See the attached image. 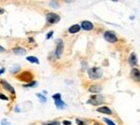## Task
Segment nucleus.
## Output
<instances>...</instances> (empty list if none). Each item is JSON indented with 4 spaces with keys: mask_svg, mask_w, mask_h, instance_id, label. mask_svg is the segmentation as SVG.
Wrapping results in <instances>:
<instances>
[{
    "mask_svg": "<svg viewBox=\"0 0 140 125\" xmlns=\"http://www.w3.org/2000/svg\"><path fill=\"white\" fill-rule=\"evenodd\" d=\"M0 99H3V100H8L9 98H8L7 96H4L3 94H1V93H0Z\"/></svg>",
    "mask_w": 140,
    "mask_h": 125,
    "instance_id": "nucleus-22",
    "label": "nucleus"
},
{
    "mask_svg": "<svg viewBox=\"0 0 140 125\" xmlns=\"http://www.w3.org/2000/svg\"><path fill=\"white\" fill-rule=\"evenodd\" d=\"M52 35H53V31H50L49 34H48V36H46V39H50V38H51Z\"/></svg>",
    "mask_w": 140,
    "mask_h": 125,
    "instance_id": "nucleus-26",
    "label": "nucleus"
},
{
    "mask_svg": "<svg viewBox=\"0 0 140 125\" xmlns=\"http://www.w3.org/2000/svg\"><path fill=\"white\" fill-rule=\"evenodd\" d=\"M88 76L91 79L93 80H97V79H100L102 76V71L100 68H97V67H93V68H89L88 69Z\"/></svg>",
    "mask_w": 140,
    "mask_h": 125,
    "instance_id": "nucleus-1",
    "label": "nucleus"
},
{
    "mask_svg": "<svg viewBox=\"0 0 140 125\" xmlns=\"http://www.w3.org/2000/svg\"><path fill=\"white\" fill-rule=\"evenodd\" d=\"M27 61H28L29 63H34V64H39V61H38V58H37V57H35V56H28V57H27Z\"/></svg>",
    "mask_w": 140,
    "mask_h": 125,
    "instance_id": "nucleus-16",
    "label": "nucleus"
},
{
    "mask_svg": "<svg viewBox=\"0 0 140 125\" xmlns=\"http://www.w3.org/2000/svg\"><path fill=\"white\" fill-rule=\"evenodd\" d=\"M81 28L88 31V30H92L94 28V25H93V23L89 22V21H83L81 23Z\"/></svg>",
    "mask_w": 140,
    "mask_h": 125,
    "instance_id": "nucleus-8",
    "label": "nucleus"
},
{
    "mask_svg": "<svg viewBox=\"0 0 140 125\" xmlns=\"http://www.w3.org/2000/svg\"><path fill=\"white\" fill-rule=\"evenodd\" d=\"M81 29V25H78V24H75V25H72L70 28L68 29V31L70 32V34H76V32H79Z\"/></svg>",
    "mask_w": 140,
    "mask_h": 125,
    "instance_id": "nucleus-13",
    "label": "nucleus"
},
{
    "mask_svg": "<svg viewBox=\"0 0 140 125\" xmlns=\"http://www.w3.org/2000/svg\"><path fill=\"white\" fill-rule=\"evenodd\" d=\"M51 6H54V7H58V3H57V2H51Z\"/></svg>",
    "mask_w": 140,
    "mask_h": 125,
    "instance_id": "nucleus-27",
    "label": "nucleus"
},
{
    "mask_svg": "<svg viewBox=\"0 0 140 125\" xmlns=\"http://www.w3.org/2000/svg\"><path fill=\"white\" fill-rule=\"evenodd\" d=\"M103 38H105L109 43H115L117 41V37L115 35V32L111 31V30H108L103 34Z\"/></svg>",
    "mask_w": 140,
    "mask_h": 125,
    "instance_id": "nucleus-2",
    "label": "nucleus"
},
{
    "mask_svg": "<svg viewBox=\"0 0 140 125\" xmlns=\"http://www.w3.org/2000/svg\"><path fill=\"white\" fill-rule=\"evenodd\" d=\"M102 101H103V97L101 95H93L91 98L87 100V104L97 106V105H100Z\"/></svg>",
    "mask_w": 140,
    "mask_h": 125,
    "instance_id": "nucleus-3",
    "label": "nucleus"
},
{
    "mask_svg": "<svg viewBox=\"0 0 140 125\" xmlns=\"http://www.w3.org/2000/svg\"><path fill=\"white\" fill-rule=\"evenodd\" d=\"M103 121H105V123H106L107 125H116V124H114V123H113V121H111V120L107 119V118L103 119Z\"/></svg>",
    "mask_w": 140,
    "mask_h": 125,
    "instance_id": "nucleus-18",
    "label": "nucleus"
},
{
    "mask_svg": "<svg viewBox=\"0 0 140 125\" xmlns=\"http://www.w3.org/2000/svg\"><path fill=\"white\" fill-rule=\"evenodd\" d=\"M76 123L79 125H86V122H83L82 120H80V119H76Z\"/></svg>",
    "mask_w": 140,
    "mask_h": 125,
    "instance_id": "nucleus-21",
    "label": "nucleus"
},
{
    "mask_svg": "<svg viewBox=\"0 0 140 125\" xmlns=\"http://www.w3.org/2000/svg\"><path fill=\"white\" fill-rule=\"evenodd\" d=\"M31 78H33L31 73L27 72V71L21 73L20 76H17V79H19V80H22V81H31Z\"/></svg>",
    "mask_w": 140,
    "mask_h": 125,
    "instance_id": "nucleus-9",
    "label": "nucleus"
},
{
    "mask_svg": "<svg viewBox=\"0 0 140 125\" xmlns=\"http://www.w3.org/2000/svg\"><path fill=\"white\" fill-rule=\"evenodd\" d=\"M88 91L92 92V93H99L101 91V86L99 85H92L91 87H88Z\"/></svg>",
    "mask_w": 140,
    "mask_h": 125,
    "instance_id": "nucleus-15",
    "label": "nucleus"
},
{
    "mask_svg": "<svg viewBox=\"0 0 140 125\" xmlns=\"http://www.w3.org/2000/svg\"><path fill=\"white\" fill-rule=\"evenodd\" d=\"M130 78H132L135 82H139L140 81V70H139L138 68L132 69V72H130Z\"/></svg>",
    "mask_w": 140,
    "mask_h": 125,
    "instance_id": "nucleus-7",
    "label": "nucleus"
},
{
    "mask_svg": "<svg viewBox=\"0 0 140 125\" xmlns=\"http://www.w3.org/2000/svg\"><path fill=\"white\" fill-rule=\"evenodd\" d=\"M63 124H64V125H71V122H69V121H67V120H65V121H63Z\"/></svg>",
    "mask_w": 140,
    "mask_h": 125,
    "instance_id": "nucleus-24",
    "label": "nucleus"
},
{
    "mask_svg": "<svg viewBox=\"0 0 140 125\" xmlns=\"http://www.w3.org/2000/svg\"><path fill=\"white\" fill-rule=\"evenodd\" d=\"M3 12H4V11H3V9H1V8H0V14H2Z\"/></svg>",
    "mask_w": 140,
    "mask_h": 125,
    "instance_id": "nucleus-30",
    "label": "nucleus"
},
{
    "mask_svg": "<svg viewBox=\"0 0 140 125\" xmlns=\"http://www.w3.org/2000/svg\"><path fill=\"white\" fill-rule=\"evenodd\" d=\"M56 50H55V55H56V57L59 58L61 56V54L63 52H64V43H63V41L61 39H57L56 40Z\"/></svg>",
    "mask_w": 140,
    "mask_h": 125,
    "instance_id": "nucleus-6",
    "label": "nucleus"
},
{
    "mask_svg": "<svg viewBox=\"0 0 140 125\" xmlns=\"http://www.w3.org/2000/svg\"><path fill=\"white\" fill-rule=\"evenodd\" d=\"M36 85H37V82H36V81H33V82L28 83V84H26L25 87H35Z\"/></svg>",
    "mask_w": 140,
    "mask_h": 125,
    "instance_id": "nucleus-19",
    "label": "nucleus"
},
{
    "mask_svg": "<svg viewBox=\"0 0 140 125\" xmlns=\"http://www.w3.org/2000/svg\"><path fill=\"white\" fill-rule=\"evenodd\" d=\"M60 21V17L56 13H48L46 14V22L49 24H56Z\"/></svg>",
    "mask_w": 140,
    "mask_h": 125,
    "instance_id": "nucleus-4",
    "label": "nucleus"
},
{
    "mask_svg": "<svg viewBox=\"0 0 140 125\" xmlns=\"http://www.w3.org/2000/svg\"><path fill=\"white\" fill-rule=\"evenodd\" d=\"M97 112H100V113H105V114H112V110L109 108V107H106V106H103V107H99L97 109Z\"/></svg>",
    "mask_w": 140,
    "mask_h": 125,
    "instance_id": "nucleus-12",
    "label": "nucleus"
},
{
    "mask_svg": "<svg viewBox=\"0 0 140 125\" xmlns=\"http://www.w3.org/2000/svg\"><path fill=\"white\" fill-rule=\"evenodd\" d=\"M60 98H61V95H60L59 93L53 95V99L55 100V106H56L58 109H64V108L66 107V104H65Z\"/></svg>",
    "mask_w": 140,
    "mask_h": 125,
    "instance_id": "nucleus-5",
    "label": "nucleus"
},
{
    "mask_svg": "<svg viewBox=\"0 0 140 125\" xmlns=\"http://www.w3.org/2000/svg\"><path fill=\"white\" fill-rule=\"evenodd\" d=\"M1 84H2V86H3V89H6L7 91H9L10 93H12L13 95H15V91H14V89L9 84V83L6 81V80H1Z\"/></svg>",
    "mask_w": 140,
    "mask_h": 125,
    "instance_id": "nucleus-11",
    "label": "nucleus"
},
{
    "mask_svg": "<svg viewBox=\"0 0 140 125\" xmlns=\"http://www.w3.org/2000/svg\"><path fill=\"white\" fill-rule=\"evenodd\" d=\"M4 51H6V49L2 48V47H0V52H4Z\"/></svg>",
    "mask_w": 140,
    "mask_h": 125,
    "instance_id": "nucleus-28",
    "label": "nucleus"
},
{
    "mask_svg": "<svg viewBox=\"0 0 140 125\" xmlns=\"http://www.w3.org/2000/svg\"><path fill=\"white\" fill-rule=\"evenodd\" d=\"M96 125H98V124H96Z\"/></svg>",
    "mask_w": 140,
    "mask_h": 125,
    "instance_id": "nucleus-31",
    "label": "nucleus"
},
{
    "mask_svg": "<svg viewBox=\"0 0 140 125\" xmlns=\"http://www.w3.org/2000/svg\"><path fill=\"white\" fill-rule=\"evenodd\" d=\"M12 52L16 54V55H25L26 54V50L23 48H14L12 50Z\"/></svg>",
    "mask_w": 140,
    "mask_h": 125,
    "instance_id": "nucleus-14",
    "label": "nucleus"
},
{
    "mask_svg": "<svg viewBox=\"0 0 140 125\" xmlns=\"http://www.w3.org/2000/svg\"><path fill=\"white\" fill-rule=\"evenodd\" d=\"M1 125H11V124L8 122V120H3L2 123H1Z\"/></svg>",
    "mask_w": 140,
    "mask_h": 125,
    "instance_id": "nucleus-23",
    "label": "nucleus"
},
{
    "mask_svg": "<svg viewBox=\"0 0 140 125\" xmlns=\"http://www.w3.org/2000/svg\"><path fill=\"white\" fill-rule=\"evenodd\" d=\"M19 68H20V66H16L15 68L11 69V71H12V72H15V71H17V70H19Z\"/></svg>",
    "mask_w": 140,
    "mask_h": 125,
    "instance_id": "nucleus-25",
    "label": "nucleus"
},
{
    "mask_svg": "<svg viewBox=\"0 0 140 125\" xmlns=\"http://www.w3.org/2000/svg\"><path fill=\"white\" fill-rule=\"evenodd\" d=\"M37 97H38V98L40 99V100H41V103H45V101H46V97H44L42 94H37Z\"/></svg>",
    "mask_w": 140,
    "mask_h": 125,
    "instance_id": "nucleus-17",
    "label": "nucleus"
},
{
    "mask_svg": "<svg viewBox=\"0 0 140 125\" xmlns=\"http://www.w3.org/2000/svg\"><path fill=\"white\" fill-rule=\"evenodd\" d=\"M128 63H129V65L132 67H134V68H136V66H137V55L135 54V53H132L130 54V56H129V58H128Z\"/></svg>",
    "mask_w": 140,
    "mask_h": 125,
    "instance_id": "nucleus-10",
    "label": "nucleus"
},
{
    "mask_svg": "<svg viewBox=\"0 0 140 125\" xmlns=\"http://www.w3.org/2000/svg\"><path fill=\"white\" fill-rule=\"evenodd\" d=\"M42 125H59L58 121H53V122H48V123H43Z\"/></svg>",
    "mask_w": 140,
    "mask_h": 125,
    "instance_id": "nucleus-20",
    "label": "nucleus"
},
{
    "mask_svg": "<svg viewBox=\"0 0 140 125\" xmlns=\"http://www.w3.org/2000/svg\"><path fill=\"white\" fill-rule=\"evenodd\" d=\"M4 72V68H2V69H0V75H1V73H3Z\"/></svg>",
    "mask_w": 140,
    "mask_h": 125,
    "instance_id": "nucleus-29",
    "label": "nucleus"
}]
</instances>
